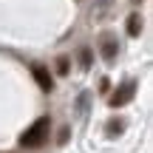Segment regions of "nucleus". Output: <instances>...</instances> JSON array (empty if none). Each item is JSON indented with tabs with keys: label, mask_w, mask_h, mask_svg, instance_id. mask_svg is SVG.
<instances>
[{
	"label": "nucleus",
	"mask_w": 153,
	"mask_h": 153,
	"mask_svg": "<svg viewBox=\"0 0 153 153\" xmlns=\"http://www.w3.org/2000/svg\"><path fill=\"white\" fill-rule=\"evenodd\" d=\"M116 51H119V43L114 40V34H102V57H105V62H114Z\"/></svg>",
	"instance_id": "obj_4"
},
{
	"label": "nucleus",
	"mask_w": 153,
	"mask_h": 153,
	"mask_svg": "<svg viewBox=\"0 0 153 153\" xmlns=\"http://www.w3.org/2000/svg\"><path fill=\"white\" fill-rule=\"evenodd\" d=\"M79 62H82V68L91 65V51H88V48H82V51H79Z\"/></svg>",
	"instance_id": "obj_7"
},
{
	"label": "nucleus",
	"mask_w": 153,
	"mask_h": 153,
	"mask_svg": "<svg viewBox=\"0 0 153 153\" xmlns=\"http://www.w3.org/2000/svg\"><path fill=\"white\" fill-rule=\"evenodd\" d=\"M31 74H34V79H37V85L43 88V91H51V88H54V79H51V74H48L45 65H31Z\"/></svg>",
	"instance_id": "obj_3"
},
{
	"label": "nucleus",
	"mask_w": 153,
	"mask_h": 153,
	"mask_svg": "<svg viewBox=\"0 0 153 153\" xmlns=\"http://www.w3.org/2000/svg\"><path fill=\"white\" fill-rule=\"evenodd\" d=\"M48 131H51V119L48 116H40L31 128H26V133L20 136V145L23 148H40L48 139Z\"/></svg>",
	"instance_id": "obj_1"
},
{
	"label": "nucleus",
	"mask_w": 153,
	"mask_h": 153,
	"mask_svg": "<svg viewBox=\"0 0 153 153\" xmlns=\"http://www.w3.org/2000/svg\"><path fill=\"white\" fill-rule=\"evenodd\" d=\"M139 31H142V17L131 14L128 17V34H131V37H139Z\"/></svg>",
	"instance_id": "obj_5"
},
{
	"label": "nucleus",
	"mask_w": 153,
	"mask_h": 153,
	"mask_svg": "<svg viewBox=\"0 0 153 153\" xmlns=\"http://www.w3.org/2000/svg\"><path fill=\"white\" fill-rule=\"evenodd\" d=\"M133 94H136V82H133V79H131V82H122V85L111 94V99H108L111 108H122V105H128V102L133 99Z\"/></svg>",
	"instance_id": "obj_2"
},
{
	"label": "nucleus",
	"mask_w": 153,
	"mask_h": 153,
	"mask_svg": "<svg viewBox=\"0 0 153 153\" xmlns=\"http://www.w3.org/2000/svg\"><path fill=\"white\" fill-rule=\"evenodd\" d=\"M57 68H60V74H65V71H68V60H65V57H60V62H57Z\"/></svg>",
	"instance_id": "obj_8"
},
{
	"label": "nucleus",
	"mask_w": 153,
	"mask_h": 153,
	"mask_svg": "<svg viewBox=\"0 0 153 153\" xmlns=\"http://www.w3.org/2000/svg\"><path fill=\"white\" fill-rule=\"evenodd\" d=\"M122 131H125V122H122V119H114L108 125V133H111V136H114V133H122Z\"/></svg>",
	"instance_id": "obj_6"
}]
</instances>
